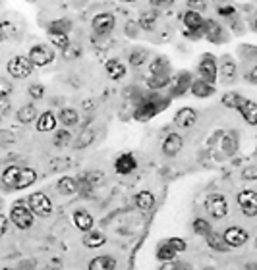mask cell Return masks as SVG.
I'll use <instances>...</instances> for the list:
<instances>
[{
    "label": "cell",
    "instance_id": "obj_1",
    "mask_svg": "<svg viewBox=\"0 0 257 270\" xmlns=\"http://www.w3.org/2000/svg\"><path fill=\"white\" fill-rule=\"evenodd\" d=\"M168 104H170V100H168V98L157 97V95H155V97H151V98H143V100L139 102V106L135 108L134 118L135 120H139V122L151 120V118H155L160 110H164Z\"/></svg>",
    "mask_w": 257,
    "mask_h": 270
},
{
    "label": "cell",
    "instance_id": "obj_2",
    "mask_svg": "<svg viewBox=\"0 0 257 270\" xmlns=\"http://www.w3.org/2000/svg\"><path fill=\"white\" fill-rule=\"evenodd\" d=\"M217 70H219V66H217L215 56H213V54H203V58H201V62H199V68H197L201 81L207 83V85H215L217 75H219L217 74Z\"/></svg>",
    "mask_w": 257,
    "mask_h": 270
},
{
    "label": "cell",
    "instance_id": "obj_3",
    "mask_svg": "<svg viewBox=\"0 0 257 270\" xmlns=\"http://www.w3.org/2000/svg\"><path fill=\"white\" fill-rule=\"evenodd\" d=\"M205 209L213 218H224L228 214V203L220 193H213L205 201Z\"/></svg>",
    "mask_w": 257,
    "mask_h": 270
},
{
    "label": "cell",
    "instance_id": "obj_4",
    "mask_svg": "<svg viewBox=\"0 0 257 270\" xmlns=\"http://www.w3.org/2000/svg\"><path fill=\"white\" fill-rule=\"evenodd\" d=\"M8 72L12 77H18V79H24L27 75H31L33 72V64L29 62L27 56H14L12 60L8 62Z\"/></svg>",
    "mask_w": 257,
    "mask_h": 270
},
{
    "label": "cell",
    "instance_id": "obj_5",
    "mask_svg": "<svg viewBox=\"0 0 257 270\" xmlns=\"http://www.w3.org/2000/svg\"><path fill=\"white\" fill-rule=\"evenodd\" d=\"M29 210L39 216H49L52 212V203L45 193H33L29 197Z\"/></svg>",
    "mask_w": 257,
    "mask_h": 270
},
{
    "label": "cell",
    "instance_id": "obj_6",
    "mask_svg": "<svg viewBox=\"0 0 257 270\" xmlns=\"http://www.w3.org/2000/svg\"><path fill=\"white\" fill-rule=\"evenodd\" d=\"M29 62L33 64V66H47L50 62L54 60V52L49 49V47H45V45H35L33 49L29 50Z\"/></svg>",
    "mask_w": 257,
    "mask_h": 270
},
{
    "label": "cell",
    "instance_id": "obj_7",
    "mask_svg": "<svg viewBox=\"0 0 257 270\" xmlns=\"http://www.w3.org/2000/svg\"><path fill=\"white\" fill-rule=\"evenodd\" d=\"M238 205L245 216H255L257 214V193L253 189H245L238 193Z\"/></svg>",
    "mask_w": 257,
    "mask_h": 270
},
{
    "label": "cell",
    "instance_id": "obj_8",
    "mask_svg": "<svg viewBox=\"0 0 257 270\" xmlns=\"http://www.w3.org/2000/svg\"><path fill=\"white\" fill-rule=\"evenodd\" d=\"M12 222L20 228V230H29L33 226V212L29 209H25L22 205H16L10 214Z\"/></svg>",
    "mask_w": 257,
    "mask_h": 270
},
{
    "label": "cell",
    "instance_id": "obj_9",
    "mask_svg": "<svg viewBox=\"0 0 257 270\" xmlns=\"http://www.w3.org/2000/svg\"><path fill=\"white\" fill-rule=\"evenodd\" d=\"M222 237H224L228 247H242L247 241V232L238 228V226H232V228H228L226 232L222 233Z\"/></svg>",
    "mask_w": 257,
    "mask_h": 270
},
{
    "label": "cell",
    "instance_id": "obj_10",
    "mask_svg": "<svg viewBox=\"0 0 257 270\" xmlns=\"http://www.w3.org/2000/svg\"><path fill=\"white\" fill-rule=\"evenodd\" d=\"M203 33L207 35V39L211 43H217V45L226 41V39H224L226 37V35H224V29H222L215 20H209V22L203 24Z\"/></svg>",
    "mask_w": 257,
    "mask_h": 270
},
{
    "label": "cell",
    "instance_id": "obj_11",
    "mask_svg": "<svg viewBox=\"0 0 257 270\" xmlns=\"http://www.w3.org/2000/svg\"><path fill=\"white\" fill-rule=\"evenodd\" d=\"M114 27V16L112 14H99L93 18V29L99 35H107Z\"/></svg>",
    "mask_w": 257,
    "mask_h": 270
},
{
    "label": "cell",
    "instance_id": "obj_12",
    "mask_svg": "<svg viewBox=\"0 0 257 270\" xmlns=\"http://www.w3.org/2000/svg\"><path fill=\"white\" fill-rule=\"evenodd\" d=\"M190 87H192V74H188V72H182V74H178V75H176V79L172 81V85H170L172 97L184 95V93H186Z\"/></svg>",
    "mask_w": 257,
    "mask_h": 270
},
{
    "label": "cell",
    "instance_id": "obj_13",
    "mask_svg": "<svg viewBox=\"0 0 257 270\" xmlns=\"http://www.w3.org/2000/svg\"><path fill=\"white\" fill-rule=\"evenodd\" d=\"M217 74H220V77H222L224 83H232L234 79H236V64H234L232 58L224 56V58H222V64H220V68L217 70Z\"/></svg>",
    "mask_w": 257,
    "mask_h": 270
},
{
    "label": "cell",
    "instance_id": "obj_14",
    "mask_svg": "<svg viewBox=\"0 0 257 270\" xmlns=\"http://www.w3.org/2000/svg\"><path fill=\"white\" fill-rule=\"evenodd\" d=\"M182 145H184L182 137H180L178 133H170L166 139H164V143H162V153H164L166 157H174V155L180 153Z\"/></svg>",
    "mask_w": 257,
    "mask_h": 270
},
{
    "label": "cell",
    "instance_id": "obj_15",
    "mask_svg": "<svg viewBox=\"0 0 257 270\" xmlns=\"http://www.w3.org/2000/svg\"><path fill=\"white\" fill-rule=\"evenodd\" d=\"M197 120V114L194 108H182V110L176 112V116H174V123L178 125V127H192Z\"/></svg>",
    "mask_w": 257,
    "mask_h": 270
},
{
    "label": "cell",
    "instance_id": "obj_16",
    "mask_svg": "<svg viewBox=\"0 0 257 270\" xmlns=\"http://www.w3.org/2000/svg\"><path fill=\"white\" fill-rule=\"evenodd\" d=\"M135 166H137L135 157H134V155H130V153H124V155H120V157H118V160H116V164H114V168H116V172H118V174L134 172Z\"/></svg>",
    "mask_w": 257,
    "mask_h": 270
},
{
    "label": "cell",
    "instance_id": "obj_17",
    "mask_svg": "<svg viewBox=\"0 0 257 270\" xmlns=\"http://www.w3.org/2000/svg\"><path fill=\"white\" fill-rule=\"evenodd\" d=\"M182 22L186 24V31H201L203 29V18H201V14L196 12V10H188V12L184 14Z\"/></svg>",
    "mask_w": 257,
    "mask_h": 270
},
{
    "label": "cell",
    "instance_id": "obj_18",
    "mask_svg": "<svg viewBox=\"0 0 257 270\" xmlns=\"http://www.w3.org/2000/svg\"><path fill=\"white\" fill-rule=\"evenodd\" d=\"M35 180H37L35 170H31V168H20L18 178L14 182V187L16 189H25V187H29L31 184H35Z\"/></svg>",
    "mask_w": 257,
    "mask_h": 270
},
{
    "label": "cell",
    "instance_id": "obj_19",
    "mask_svg": "<svg viewBox=\"0 0 257 270\" xmlns=\"http://www.w3.org/2000/svg\"><path fill=\"white\" fill-rule=\"evenodd\" d=\"M73 224L77 230L81 232H89L93 228V216L87 212V210H75L73 212Z\"/></svg>",
    "mask_w": 257,
    "mask_h": 270
},
{
    "label": "cell",
    "instance_id": "obj_20",
    "mask_svg": "<svg viewBox=\"0 0 257 270\" xmlns=\"http://www.w3.org/2000/svg\"><path fill=\"white\" fill-rule=\"evenodd\" d=\"M238 110L242 112L244 120L249 123V125H255L257 123V104L253 102V100H247V98H245L244 102H242V106H240Z\"/></svg>",
    "mask_w": 257,
    "mask_h": 270
},
{
    "label": "cell",
    "instance_id": "obj_21",
    "mask_svg": "<svg viewBox=\"0 0 257 270\" xmlns=\"http://www.w3.org/2000/svg\"><path fill=\"white\" fill-rule=\"evenodd\" d=\"M56 127V118L52 112H43L37 120V129L39 131H52Z\"/></svg>",
    "mask_w": 257,
    "mask_h": 270
},
{
    "label": "cell",
    "instance_id": "obj_22",
    "mask_svg": "<svg viewBox=\"0 0 257 270\" xmlns=\"http://www.w3.org/2000/svg\"><path fill=\"white\" fill-rule=\"evenodd\" d=\"M190 91L199 98H207L211 97L213 93H215V87L213 85H207V83H203L201 79H197V81H192V87H190Z\"/></svg>",
    "mask_w": 257,
    "mask_h": 270
},
{
    "label": "cell",
    "instance_id": "obj_23",
    "mask_svg": "<svg viewBox=\"0 0 257 270\" xmlns=\"http://www.w3.org/2000/svg\"><path fill=\"white\" fill-rule=\"evenodd\" d=\"M105 68H107V74L110 79H122L126 75V66L120 60H109Z\"/></svg>",
    "mask_w": 257,
    "mask_h": 270
},
{
    "label": "cell",
    "instance_id": "obj_24",
    "mask_svg": "<svg viewBox=\"0 0 257 270\" xmlns=\"http://www.w3.org/2000/svg\"><path fill=\"white\" fill-rule=\"evenodd\" d=\"M116 260L112 257H95L89 262V270H114Z\"/></svg>",
    "mask_w": 257,
    "mask_h": 270
},
{
    "label": "cell",
    "instance_id": "obj_25",
    "mask_svg": "<svg viewBox=\"0 0 257 270\" xmlns=\"http://www.w3.org/2000/svg\"><path fill=\"white\" fill-rule=\"evenodd\" d=\"M149 70H151V77H168V62L164 58H157L151 62Z\"/></svg>",
    "mask_w": 257,
    "mask_h": 270
},
{
    "label": "cell",
    "instance_id": "obj_26",
    "mask_svg": "<svg viewBox=\"0 0 257 270\" xmlns=\"http://www.w3.org/2000/svg\"><path fill=\"white\" fill-rule=\"evenodd\" d=\"M135 205H137V209L149 210L155 205V197H153V193H149V191H141V193L135 195Z\"/></svg>",
    "mask_w": 257,
    "mask_h": 270
},
{
    "label": "cell",
    "instance_id": "obj_27",
    "mask_svg": "<svg viewBox=\"0 0 257 270\" xmlns=\"http://www.w3.org/2000/svg\"><path fill=\"white\" fill-rule=\"evenodd\" d=\"M56 187H58V191H60L62 195H72V193H75V189H77V182L73 180V178H60L58 180V184H56Z\"/></svg>",
    "mask_w": 257,
    "mask_h": 270
},
{
    "label": "cell",
    "instance_id": "obj_28",
    "mask_svg": "<svg viewBox=\"0 0 257 270\" xmlns=\"http://www.w3.org/2000/svg\"><path fill=\"white\" fill-rule=\"evenodd\" d=\"M207 243H209V247H213V249H217V251H226V249H228L226 241H224V237H222V233H217V232L209 233Z\"/></svg>",
    "mask_w": 257,
    "mask_h": 270
},
{
    "label": "cell",
    "instance_id": "obj_29",
    "mask_svg": "<svg viewBox=\"0 0 257 270\" xmlns=\"http://www.w3.org/2000/svg\"><path fill=\"white\" fill-rule=\"evenodd\" d=\"M105 241H107V237H105V233L103 232H89L85 235V239H83V243H85L87 247H91V249L101 247Z\"/></svg>",
    "mask_w": 257,
    "mask_h": 270
},
{
    "label": "cell",
    "instance_id": "obj_30",
    "mask_svg": "<svg viewBox=\"0 0 257 270\" xmlns=\"http://www.w3.org/2000/svg\"><path fill=\"white\" fill-rule=\"evenodd\" d=\"M244 100L245 98L242 97V95H238V93H226V95L222 97V104L228 106V108H236V110H238Z\"/></svg>",
    "mask_w": 257,
    "mask_h": 270
},
{
    "label": "cell",
    "instance_id": "obj_31",
    "mask_svg": "<svg viewBox=\"0 0 257 270\" xmlns=\"http://www.w3.org/2000/svg\"><path fill=\"white\" fill-rule=\"evenodd\" d=\"M37 118V110L33 104H27V106H24V108H20V112H18V120L22 123H29L33 122Z\"/></svg>",
    "mask_w": 257,
    "mask_h": 270
},
{
    "label": "cell",
    "instance_id": "obj_32",
    "mask_svg": "<svg viewBox=\"0 0 257 270\" xmlns=\"http://www.w3.org/2000/svg\"><path fill=\"white\" fill-rule=\"evenodd\" d=\"M236 147H238V137L236 133H226L224 135V139H222V151L226 153V155H234L236 153Z\"/></svg>",
    "mask_w": 257,
    "mask_h": 270
},
{
    "label": "cell",
    "instance_id": "obj_33",
    "mask_svg": "<svg viewBox=\"0 0 257 270\" xmlns=\"http://www.w3.org/2000/svg\"><path fill=\"white\" fill-rule=\"evenodd\" d=\"M64 125H75V123L79 122V116H77V112L73 110V108H64L60 112V118H58Z\"/></svg>",
    "mask_w": 257,
    "mask_h": 270
},
{
    "label": "cell",
    "instance_id": "obj_34",
    "mask_svg": "<svg viewBox=\"0 0 257 270\" xmlns=\"http://www.w3.org/2000/svg\"><path fill=\"white\" fill-rule=\"evenodd\" d=\"M70 29H72V22L70 20H56L50 25L49 33H64V35H68Z\"/></svg>",
    "mask_w": 257,
    "mask_h": 270
},
{
    "label": "cell",
    "instance_id": "obj_35",
    "mask_svg": "<svg viewBox=\"0 0 257 270\" xmlns=\"http://www.w3.org/2000/svg\"><path fill=\"white\" fill-rule=\"evenodd\" d=\"M155 22H157V14L155 12H143L141 18H139V25H141V29H145V31L155 29Z\"/></svg>",
    "mask_w": 257,
    "mask_h": 270
},
{
    "label": "cell",
    "instance_id": "obj_36",
    "mask_svg": "<svg viewBox=\"0 0 257 270\" xmlns=\"http://www.w3.org/2000/svg\"><path fill=\"white\" fill-rule=\"evenodd\" d=\"M50 37V43L54 45V47H58V49H68V45H70V39L68 35H64V33H49Z\"/></svg>",
    "mask_w": 257,
    "mask_h": 270
},
{
    "label": "cell",
    "instance_id": "obj_37",
    "mask_svg": "<svg viewBox=\"0 0 257 270\" xmlns=\"http://www.w3.org/2000/svg\"><path fill=\"white\" fill-rule=\"evenodd\" d=\"M176 255H178V253H176L168 243H162V245L159 247V251H157V258H159V260H172Z\"/></svg>",
    "mask_w": 257,
    "mask_h": 270
},
{
    "label": "cell",
    "instance_id": "obj_38",
    "mask_svg": "<svg viewBox=\"0 0 257 270\" xmlns=\"http://www.w3.org/2000/svg\"><path fill=\"white\" fill-rule=\"evenodd\" d=\"M93 139H95V131H93V129H83V133L79 135V139H77V143H75V149H83L87 147V145H91Z\"/></svg>",
    "mask_w": 257,
    "mask_h": 270
},
{
    "label": "cell",
    "instance_id": "obj_39",
    "mask_svg": "<svg viewBox=\"0 0 257 270\" xmlns=\"http://www.w3.org/2000/svg\"><path fill=\"white\" fill-rule=\"evenodd\" d=\"M194 232L199 233V235H209V233L213 232V230H211V224H209L207 220H203V218H197V220L194 222Z\"/></svg>",
    "mask_w": 257,
    "mask_h": 270
},
{
    "label": "cell",
    "instance_id": "obj_40",
    "mask_svg": "<svg viewBox=\"0 0 257 270\" xmlns=\"http://www.w3.org/2000/svg\"><path fill=\"white\" fill-rule=\"evenodd\" d=\"M145 60H147V50L143 49H135L134 52L130 54V64H132V66H141Z\"/></svg>",
    "mask_w": 257,
    "mask_h": 270
},
{
    "label": "cell",
    "instance_id": "obj_41",
    "mask_svg": "<svg viewBox=\"0 0 257 270\" xmlns=\"http://www.w3.org/2000/svg\"><path fill=\"white\" fill-rule=\"evenodd\" d=\"M70 139H72V135H70V131H66V129H60V131H56V135H54V145L56 147H66L68 143H70Z\"/></svg>",
    "mask_w": 257,
    "mask_h": 270
},
{
    "label": "cell",
    "instance_id": "obj_42",
    "mask_svg": "<svg viewBox=\"0 0 257 270\" xmlns=\"http://www.w3.org/2000/svg\"><path fill=\"white\" fill-rule=\"evenodd\" d=\"M18 172H20V166H10V168H6V172L2 174L4 184L14 187V182H16V178H18Z\"/></svg>",
    "mask_w": 257,
    "mask_h": 270
},
{
    "label": "cell",
    "instance_id": "obj_43",
    "mask_svg": "<svg viewBox=\"0 0 257 270\" xmlns=\"http://www.w3.org/2000/svg\"><path fill=\"white\" fill-rule=\"evenodd\" d=\"M166 243H168L176 253H182L184 249H186V241H184V239H178V237H170Z\"/></svg>",
    "mask_w": 257,
    "mask_h": 270
},
{
    "label": "cell",
    "instance_id": "obj_44",
    "mask_svg": "<svg viewBox=\"0 0 257 270\" xmlns=\"http://www.w3.org/2000/svg\"><path fill=\"white\" fill-rule=\"evenodd\" d=\"M168 83V77H151L149 79V87L151 89H160V87H164Z\"/></svg>",
    "mask_w": 257,
    "mask_h": 270
},
{
    "label": "cell",
    "instance_id": "obj_45",
    "mask_svg": "<svg viewBox=\"0 0 257 270\" xmlns=\"http://www.w3.org/2000/svg\"><path fill=\"white\" fill-rule=\"evenodd\" d=\"M29 95L33 98H41L45 95V89H43V85H39V83H33V85H29Z\"/></svg>",
    "mask_w": 257,
    "mask_h": 270
},
{
    "label": "cell",
    "instance_id": "obj_46",
    "mask_svg": "<svg viewBox=\"0 0 257 270\" xmlns=\"http://www.w3.org/2000/svg\"><path fill=\"white\" fill-rule=\"evenodd\" d=\"M10 93H12V85H10L6 79L0 77V97H6V95H10Z\"/></svg>",
    "mask_w": 257,
    "mask_h": 270
},
{
    "label": "cell",
    "instance_id": "obj_47",
    "mask_svg": "<svg viewBox=\"0 0 257 270\" xmlns=\"http://www.w3.org/2000/svg\"><path fill=\"white\" fill-rule=\"evenodd\" d=\"M242 178H244V180H255V178H257L255 166H251V168H247V170H244V172H242Z\"/></svg>",
    "mask_w": 257,
    "mask_h": 270
},
{
    "label": "cell",
    "instance_id": "obj_48",
    "mask_svg": "<svg viewBox=\"0 0 257 270\" xmlns=\"http://www.w3.org/2000/svg\"><path fill=\"white\" fill-rule=\"evenodd\" d=\"M6 230H8V220H6L4 214H0V237L6 233Z\"/></svg>",
    "mask_w": 257,
    "mask_h": 270
},
{
    "label": "cell",
    "instance_id": "obj_49",
    "mask_svg": "<svg viewBox=\"0 0 257 270\" xmlns=\"http://www.w3.org/2000/svg\"><path fill=\"white\" fill-rule=\"evenodd\" d=\"M219 14H222V16H232V14H234V8H232V6H220V8H219Z\"/></svg>",
    "mask_w": 257,
    "mask_h": 270
},
{
    "label": "cell",
    "instance_id": "obj_50",
    "mask_svg": "<svg viewBox=\"0 0 257 270\" xmlns=\"http://www.w3.org/2000/svg\"><path fill=\"white\" fill-rule=\"evenodd\" d=\"M247 79H249L251 83H255V79H257V68H253V70H251V74L247 75Z\"/></svg>",
    "mask_w": 257,
    "mask_h": 270
},
{
    "label": "cell",
    "instance_id": "obj_51",
    "mask_svg": "<svg viewBox=\"0 0 257 270\" xmlns=\"http://www.w3.org/2000/svg\"><path fill=\"white\" fill-rule=\"evenodd\" d=\"M174 270H194L192 268V266H190V264H176V266H174Z\"/></svg>",
    "mask_w": 257,
    "mask_h": 270
},
{
    "label": "cell",
    "instance_id": "obj_52",
    "mask_svg": "<svg viewBox=\"0 0 257 270\" xmlns=\"http://www.w3.org/2000/svg\"><path fill=\"white\" fill-rule=\"evenodd\" d=\"M153 4H155V6H170L172 2H170V0H166V2H159V0H155Z\"/></svg>",
    "mask_w": 257,
    "mask_h": 270
},
{
    "label": "cell",
    "instance_id": "obj_53",
    "mask_svg": "<svg viewBox=\"0 0 257 270\" xmlns=\"http://www.w3.org/2000/svg\"><path fill=\"white\" fill-rule=\"evenodd\" d=\"M45 270H58V266H56V268H54V266H47Z\"/></svg>",
    "mask_w": 257,
    "mask_h": 270
},
{
    "label": "cell",
    "instance_id": "obj_54",
    "mask_svg": "<svg viewBox=\"0 0 257 270\" xmlns=\"http://www.w3.org/2000/svg\"><path fill=\"white\" fill-rule=\"evenodd\" d=\"M4 270H10V268H4Z\"/></svg>",
    "mask_w": 257,
    "mask_h": 270
}]
</instances>
